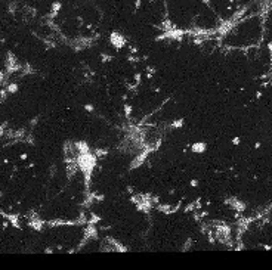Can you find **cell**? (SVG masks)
I'll use <instances>...</instances> for the list:
<instances>
[{
    "label": "cell",
    "instance_id": "obj_1",
    "mask_svg": "<svg viewBox=\"0 0 272 270\" xmlns=\"http://www.w3.org/2000/svg\"><path fill=\"white\" fill-rule=\"evenodd\" d=\"M5 97H6V92L0 90V102H3V100H5Z\"/></svg>",
    "mask_w": 272,
    "mask_h": 270
}]
</instances>
